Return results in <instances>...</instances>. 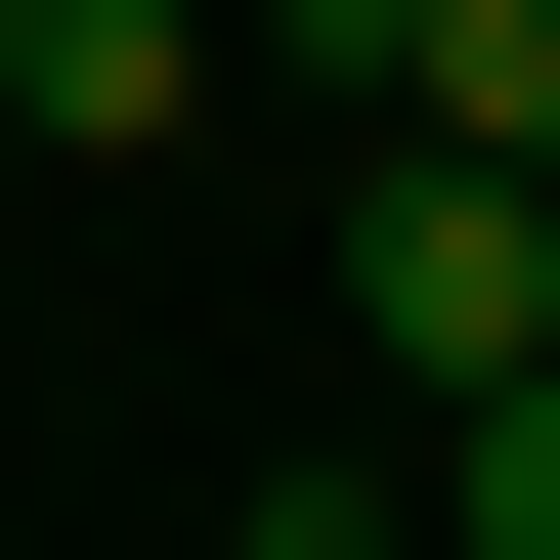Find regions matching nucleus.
Instances as JSON below:
<instances>
[{
	"label": "nucleus",
	"instance_id": "obj_1",
	"mask_svg": "<svg viewBox=\"0 0 560 560\" xmlns=\"http://www.w3.org/2000/svg\"><path fill=\"white\" fill-rule=\"evenodd\" d=\"M346 346H388V388H517V346H560V173L388 130V173H346Z\"/></svg>",
	"mask_w": 560,
	"mask_h": 560
},
{
	"label": "nucleus",
	"instance_id": "obj_2",
	"mask_svg": "<svg viewBox=\"0 0 560 560\" xmlns=\"http://www.w3.org/2000/svg\"><path fill=\"white\" fill-rule=\"evenodd\" d=\"M0 130H44V173H173L215 130V0H0Z\"/></svg>",
	"mask_w": 560,
	"mask_h": 560
},
{
	"label": "nucleus",
	"instance_id": "obj_3",
	"mask_svg": "<svg viewBox=\"0 0 560 560\" xmlns=\"http://www.w3.org/2000/svg\"><path fill=\"white\" fill-rule=\"evenodd\" d=\"M388 130H475V173H560V0H431V44H388Z\"/></svg>",
	"mask_w": 560,
	"mask_h": 560
},
{
	"label": "nucleus",
	"instance_id": "obj_4",
	"mask_svg": "<svg viewBox=\"0 0 560 560\" xmlns=\"http://www.w3.org/2000/svg\"><path fill=\"white\" fill-rule=\"evenodd\" d=\"M431 517H475V560H560V346H517V388H431Z\"/></svg>",
	"mask_w": 560,
	"mask_h": 560
}]
</instances>
